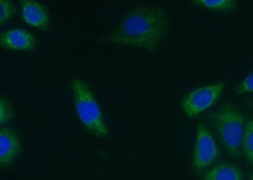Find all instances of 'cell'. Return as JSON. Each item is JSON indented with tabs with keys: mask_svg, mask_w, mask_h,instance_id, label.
I'll return each instance as SVG.
<instances>
[{
	"mask_svg": "<svg viewBox=\"0 0 253 180\" xmlns=\"http://www.w3.org/2000/svg\"><path fill=\"white\" fill-rule=\"evenodd\" d=\"M250 107L252 108V109L253 110V102L251 103Z\"/></svg>",
	"mask_w": 253,
	"mask_h": 180,
	"instance_id": "cell-16",
	"label": "cell"
},
{
	"mask_svg": "<svg viewBox=\"0 0 253 180\" xmlns=\"http://www.w3.org/2000/svg\"><path fill=\"white\" fill-rule=\"evenodd\" d=\"M17 12V8L12 1L8 0L0 1V23L3 24L12 19Z\"/></svg>",
	"mask_w": 253,
	"mask_h": 180,
	"instance_id": "cell-12",
	"label": "cell"
},
{
	"mask_svg": "<svg viewBox=\"0 0 253 180\" xmlns=\"http://www.w3.org/2000/svg\"><path fill=\"white\" fill-rule=\"evenodd\" d=\"M193 3L208 10L220 12H230L236 8V2L232 0H196Z\"/></svg>",
	"mask_w": 253,
	"mask_h": 180,
	"instance_id": "cell-11",
	"label": "cell"
},
{
	"mask_svg": "<svg viewBox=\"0 0 253 180\" xmlns=\"http://www.w3.org/2000/svg\"><path fill=\"white\" fill-rule=\"evenodd\" d=\"M21 153V144L14 129L2 128L0 131V164L7 168L17 160Z\"/></svg>",
	"mask_w": 253,
	"mask_h": 180,
	"instance_id": "cell-7",
	"label": "cell"
},
{
	"mask_svg": "<svg viewBox=\"0 0 253 180\" xmlns=\"http://www.w3.org/2000/svg\"><path fill=\"white\" fill-rule=\"evenodd\" d=\"M71 85L77 114L84 127L95 136L107 137L108 128L98 103L89 87L78 78L72 79Z\"/></svg>",
	"mask_w": 253,
	"mask_h": 180,
	"instance_id": "cell-3",
	"label": "cell"
},
{
	"mask_svg": "<svg viewBox=\"0 0 253 180\" xmlns=\"http://www.w3.org/2000/svg\"><path fill=\"white\" fill-rule=\"evenodd\" d=\"M2 48L12 51H32L37 46V39L29 31L14 28L4 31L0 36Z\"/></svg>",
	"mask_w": 253,
	"mask_h": 180,
	"instance_id": "cell-6",
	"label": "cell"
},
{
	"mask_svg": "<svg viewBox=\"0 0 253 180\" xmlns=\"http://www.w3.org/2000/svg\"><path fill=\"white\" fill-rule=\"evenodd\" d=\"M13 111L10 104L5 99L3 98L0 100V123L8 122L13 117Z\"/></svg>",
	"mask_w": 253,
	"mask_h": 180,
	"instance_id": "cell-13",
	"label": "cell"
},
{
	"mask_svg": "<svg viewBox=\"0 0 253 180\" xmlns=\"http://www.w3.org/2000/svg\"><path fill=\"white\" fill-rule=\"evenodd\" d=\"M168 28L166 10L155 5L137 6L124 17L103 41L153 51L162 44Z\"/></svg>",
	"mask_w": 253,
	"mask_h": 180,
	"instance_id": "cell-1",
	"label": "cell"
},
{
	"mask_svg": "<svg viewBox=\"0 0 253 180\" xmlns=\"http://www.w3.org/2000/svg\"><path fill=\"white\" fill-rule=\"evenodd\" d=\"M248 180H253V173H252L248 178Z\"/></svg>",
	"mask_w": 253,
	"mask_h": 180,
	"instance_id": "cell-15",
	"label": "cell"
},
{
	"mask_svg": "<svg viewBox=\"0 0 253 180\" xmlns=\"http://www.w3.org/2000/svg\"><path fill=\"white\" fill-rule=\"evenodd\" d=\"M236 91L238 94L253 92V71L239 84Z\"/></svg>",
	"mask_w": 253,
	"mask_h": 180,
	"instance_id": "cell-14",
	"label": "cell"
},
{
	"mask_svg": "<svg viewBox=\"0 0 253 180\" xmlns=\"http://www.w3.org/2000/svg\"><path fill=\"white\" fill-rule=\"evenodd\" d=\"M203 180H244L241 170L234 164L223 163L203 175Z\"/></svg>",
	"mask_w": 253,
	"mask_h": 180,
	"instance_id": "cell-9",
	"label": "cell"
},
{
	"mask_svg": "<svg viewBox=\"0 0 253 180\" xmlns=\"http://www.w3.org/2000/svg\"><path fill=\"white\" fill-rule=\"evenodd\" d=\"M223 83L200 87L190 92L182 101V108L189 118H194L209 109L223 91Z\"/></svg>",
	"mask_w": 253,
	"mask_h": 180,
	"instance_id": "cell-4",
	"label": "cell"
},
{
	"mask_svg": "<svg viewBox=\"0 0 253 180\" xmlns=\"http://www.w3.org/2000/svg\"><path fill=\"white\" fill-rule=\"evenodd\" d=\"M219 149L213 135L204 124L198 125L193 152V167L201 172L218 158Z\"/></svg>",
	"mask_w": 253,
	"mask_h": 180,
	"instance_id": "cell-5",
	"label": "cell"
},
{
	"mask_svg": "<svg viewBox=\"0 0 253 180\" xmlns=\"http://www.w3.org/2000/svg\"><path fill=\"white\" fill-rule=\"evenodd\" d=\"M22 16L24 22L32 28L44 30L50 22L48 11L42 4L33 0L21 1Z\"/></svg>",
	"mask_w": 253,
	"mask_h": 180,
	"instance_id": "cell-8",
	"label": "cell"
},
{
	"mask_svg": "<svg viewBox=\"0 0 253 180\" xmlns=\"http://www.w3.org/2000/svg\"><path fill=\"white\" fill-rule=\"evenodd\" d=\"M241 148L246 159L253 165V119L248 121L245 126Z\"/></svg>",
	"mask_w": 253,
	"mask_h": 180,
	"instance_id": "cell-10",
	"label": "cell"
},
{
	"mask_svg": "<svg viewBox=\"0 0 253 180\" xmlns=\"http://www.w3.org/2000/svg\"><path fill=\"white\" fill-rule=\"evenodd\" d=\"M214 129L221 145L233 158L240 156L245 118L234 105L225 104L211 115Z\"/></svg>",
	"mask_w": 253,
	"mask_h": 180,
	"instance_id": "cell-2",
	"label": "cell"
}]
</instances>
